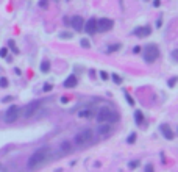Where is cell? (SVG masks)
Here are the masks:
<instances>
[{"label":"cell","instance_id":"obj_1","mask_svg":"<svg viewBox=\"0 0 178 172\" xmlns=\"http://www.w3.org/2000/svg\"><path fill=\"white\" fill-rule=\"evenodd\" d=\"M50 157V150L49 147H41V149H37L34 150L30 158H28V163H27V167L30 169V170H36V169H39L41 166H44L47 160H49Z\"/></svg>","mask_w":178,"mask_h":172},{"label":"cell","instance_id":"obj_2","mask_svg":"<svg viewBox=\"0 0 178 172\" xmlns=\"http://www.w3.org/2000/svg\"><path fill=\"white\" fill-rule=\"evenodd\" d=\"M119 119V116H117V113L116 111H112L111 108H108V106H103V108H100L99 110V113H97V122L99 124H103V122H114V121H117Z\"/></svg>","mask_w":178,"mask_h":172},{"label":"cell","instance_id":"obj_3","mask_svg":"<svg viewBox=\"0 0 178 172\" xmlns=\"http://www.w3.org/2000/svg\"><path fill=\"white\" fill-rule=\"evenodd\" d=\"M142 57L145 60V63H153L158 60L159 57V49L156 44H147L144 47V52H142Z\"/></svg>","mask_w":178,"mask_h":172},{"label":"cell","instance_id":"obj_4","mask_svg":"<svg viewBox=\"0 0 178 172\" xmlns=\"http://www.w3.org/2000/svg\"><path fill=\"white\" fill-rule=\"evenodd\" d=\"M94 138V133H92V130L91 128H86V130H83V131H80V133H77L75 135V144L77 146H86L88 142H91V139Z\"/></svg>","mask_w":178,"mask_h":172},{"label":"cell","instance_id":"obj_5","mask_svg":"<svg viewBox=\"0 0 178 172\" xmlns=\"http://www.w3.org/2000/svg\"><path fill=\"white\" fill-rule=\"evenodd\" d=\"M19 113H21V108H19V106H16V105L9 106L8 110H6V113L3 114V121H5L6 124L16 122V121L19 119Z\"/></svg>","mask_w":178,"mask_h":172},{"label":"cell","instance_id":"obj_6","mask_svg":"<svg viewBox=\"0 0 178 172\" xmlns=\"http://www.w3.org/2000/svg\"><path fill=\"white\" fill-rule=\"evenodd\" d=\"M41 108V102L39 100H34V102H30L27 106H25V110H24V116L25 117H31L37 113V110Z\"/></svg>","mask_w":178,"mask_h":172},{"label":"cell","instance_id":"obj_7","mask_svg":"<svg viewBox=\"0 0 178 172\" xmlns=\"http://www.w3.org/2000/svg\"><path fill=\"white\" fill-rule=\"evenodd\" d=\"M112 27H114V22L108 17H102L100 21H97V31H109Z\"/></svg>","mask_w":178,"mask_h":172},{"label":"cell","instance_id":"obj_8","mask_svg":"<svg viewBox=\"0 0 178 172\" xmlns=\"http://www.w3.org/2000/svg\"><path fill=\"white\" fill-rule=\"evenodd\" d=\"M83 30L86 31L88 34H94L97 31V19L95 17H91V19L83 25Z\"/></svg>","mask_w":178,"mask_h":172},{"label":"cell","instance_id":"obj_9","mask_svg":"<svg viewBox=\"0 0 178 172\" xmlns=\"http://www.w3.org/2000/svg\"><path fill=\"white\" fill-rule=\"evenodd\" d=\"M159 131H161V135H163L166 139H169V141H172V139L175 138V135H173L172 128H170V127H169L167 124H161V127H159Z\"/></svg>","mask_w":178,"mask_h":172},{"label":"cell","instance_id":"obj_10","mask_svg":"<svg viewBox=\"0 0 178 172\" xmlns=\"http://www.w3.org/2000/svg\"><path fill=\"white\" fill-rule=\"evenodd\" d=\"M133 33L138 36V38H147V36H150V33H152V27H148V25L139 27V28H136Z\"/></svg>","mask_w":178,"mask_h":172},{"label":"cell","instance_id":"obj_11","mask_svg":"<svg viewBox=\"0 0 178 172\" xmlns=\"http://www.w3.org/2000/svg\"><path fill=\"white\" fill-rule=\"evenodd\" d=\"M70 25L73 27V30L81 31V30H83V25H84L83 17H81V16H73L72 19H70Z\"/></svg>","mask_w":178,"mask_h":172},{"label":"cell","instance_id":"obj_12","mask_svg":"<svg viewBox=\"0 0 178 172\" xmlns=\"http://www.w3.org/2000/svg\"><path fill=\"white\" fill-rule=\"evenodd\" d=\"M64 88H67V89H70V88H75V86H77L78 85V78L77 77H75V75H69L67 78H66L64 80Z\"/></svg>","mask_w":178,"mask_h":172},{"label":"cell","instance_id":"obj_13","mask_svg":"<svg viewBox=\"0 0 178 172\" xmlns=\"http://www.w3.org/2000/svg\"><path fill=\"white\" fill-rule=\"evenodd\" d=\"M111 131V125L108 124V122H103V124H100V127L97 128V133L100 135V136H106V135Z\"/></svg>","mask_w":178,"mask_h":172},{"label":"cell","instance_id":"obj_14","mask_svg":"<svg viewBox=\"0 0 178 172\" xmlns=\"http://www.w3.org/2000/svg\"><path fill=\"white\" fill-rule=\"evenodd\" d=\"M60 149H61V152H63V153H70V152H72V142H70V141H67V139H64V141L61 142Z\"/></svg>","mask_w":178,"mask_h":172},{"label":"cell","instance_id":"obj_15","mask_svg":"<svg viewBox=\"0 0 178 172\" xmlns=\"http://www.w3.org/2000/svg\"><path fill=\"white\" fill-rule=\"evenodd\" d=\"M92 114H94V111L91 110V108H84V110L78 111V117H83V119H88V117H91Z\"/></svg>","mask_w":178,"mask_h":172},{"label":"cell","instance_id":"obj_16","mask_svg":"<svg viewBox=\"0 0 178 172\" xmlns=\"http://www.w3.org/2000/svg\"><path fill=\"white\" fill-rule=\"evenodd\" d=\"M134 122H136L138 125H141V124L144 122V113L141 111V110L134 111Z\"/></svg>","mask_w":178,"mask_h":172},{"label":"cell","instance_id":"obj_17","mask_svg":"<svg viewBox=\"0 0 178 172\" xmlns=\"http://www.w3.org/2000/svg\"><path fill=\"white\" fill-rule=\"evenodd\" d=\"M122 49L120 44H111V46L106 49V53H114V52H119Z\"/></svg>","mask_w":178,"mask_h":172},{"label":"cell","instance_id":"obj_18","mask_svg":"<svg viewBox=\"0 0 178 172\" xmlns=\"http://www.w3.org/2000/svg\"><path fill=\"white\" fill-rule=\"evenodd\" d=\"M39 69H41V72L47 74V72L50 70V63H49V61H42V63H41V66H39Z\"/></svg>","mask_w":178,"mask_h":172},{"label":"cell","instance_id":"obj_19","mask_svg":"<svg viewBox=\"0 0 178 172\" xmlns=\"http://www.w3.org/2000/svg\"><path fill=\"white\" fill-rule=\"evenodd\" d=\"M8 47L11 49V52H13V53H19V49H17L16 42H14L13 39H9V41H8Z\"/></svg>","mask_w":178,"mask_h":172},{"label":"cell","instance_id":"obj_20","mask_svg":"<svg viewBox=\"0 0 178 172\" xmlns=\"http://www.w3.org/2000/svg\"><path fill=\"white\" fill-rule=\"evenodd\" d=\"M72 33L70 31H61L60 33V39H72Z\"/></svg>","mask_w":178,"mask_h":172},{"label":"cell","instance_id":"obj_21","mask_svg":"<svg viewBox=\"0 0 178 172\" xmlns=\"http://www.w3.org/2000/svg\"><path fill=\"white\" fill-rule=\"evenodd\" d=\"M111 77H112V81H114V83H116V85H120V83H122V81H124V78H122L120 75H117V74H112Z\"/></svg>","mask_w":178,"mask_h":172},{"label":"cell","instance_id":"obj_22","mask_svg":"<svg viewBox=\"0 0 178 172\" xmlns=\"http://www.w3.org/2000/svg\"><path fill=\"white\" fill-rule=\"evenodd\" d=\"M134 141H136V133H130L128 138H127V142L128 144H134Z\"/></svg>","mask_w":178,"mask_h":172},{"label":"cell","instance_id":"obj_23","mask_svg":"<svg viewBox=\"0 0 178 172\" xmlns=\"http://www.w3.org/2000/svg\"><path fill=\"white\" fill-rule=\"evenodd\" d=\"M8 85H9V81H8L6 77H2V78H0V86H2V88H8Z\"/></svg>","mask_w":178,"mask_h":172},{"label":"cell","instance_id":"obj_24","mask_svg":"<svg viewBox=\"0 0 178 172\" xmlns=\"http://www.w3.org/2000/svg\"><path fill=\"white\" fill-rule=\"evenodd\" d=\"M125 99H127V102H128V105H131V106H133V105L136 103V102L133 100V97H131V96H130L128 92H125Z\"/></svg>","mask_w":178,"mask_h":172},{"label":"cell","instance_id":"obj_25","mask_svg":"<svg viewBox=\"0 0 178 172\" xmlns=\"http://www.w3.org/2000/svg\"><path fill=\"white\" fill-rule=\"evenodd\" d=\"M80 44H81V47H84V49H89V47H91V42H89L88 39H81Z\"/></svg>","mask_w":178,"mask_h":172},{"label":"cell","instance_id":"obj_26","mask_svg":"<svg viewBox=\"0 0 178 172\" xmlns=\"http://www.w3.org/2000/svg\"><path fill=\"white\" fill-rule=\"evenodd\" d=\"M6 57H8V49L2 47V49H0V58H6Z\"/></svg>","mask_w":178,"mask_h":172},{"label":"cell","instance_id":"obj_27","mask_svg":"<svg viewBox=\"0 0 178 172\" xmlns=\"http://www.w3.org/2000/svg\"><path fill=\"white\" fill-rule=\"evenodd\" d=\"M176 81H178V77H172L170 80H169V81H167V85H169V86H170V88H173V86H175V83H176Z\"/></svg>","mask_w":178,"mask_h":172},{"label":"cell","instance_id":"obj_28","mask_svg":"<svg viewBox=\"0 0 178 172\" xmlns=\"http://www.w3.org/2000/svg\"><path fill=\"white\" fill-rule=\"evenodd\" d=\"M52 89H53L52 83H45V85H44V88H42V91H44V92H49V91H52Z\"/></svg>","mask_w":178,"mask_h":172},{"label":"cell","instance_id":"obj_29","mask_svg":"<svg viewBox=\"0 0 178 172\" xmlns=\"http://www.w3.org/2000/svg\"><path fill=\"white\" fill-rule=\"evenodd\" d=\"M139 164H141L139 161H131V163H128V167H130V169H136Z\"/></svg>","mask_w":178,"mask_h":172},{"label":"cell","instance_id":"obj_30","mask_svg":"<svg viewBox=\"0 0 178 172\" xmlns=\"http://www.w3.org/2000/svg\"><path fill=\"white\" fill-rule=\"evenodd\" d=\"M100 78H102V80H108V78H109L108 72H105V70H100Z\"/></svg>","mask_w":178,"mask_h":172},{"label":"cell","instance_id":"obj_31","mask_svg":"<svg viewBox=\"0 0 178 172\" xmlns=\"http://www.w3.org/2000/svg\"><path fill=\"white\" fill-rule=\"evenodd\" d=\"M47 5H49V0H39V6L41 8H47Z\"/></svg>","mask_w":178,"mask_h":172},{"label":"cell","instance_id":"obj_32","mask_svg":"<svg viewBox=\"0 0 178 172\" xmlns=\"http://www.w3.org/2000/svg\"><path fill=\"white\" fill-rule=\"evenodd\" d=\"M145 172H155L153 164H145Z\"/></svg>","mask_w":178,"mask_h":172},{"label":"cell","instance_id":"obj_33","mask_svg":"<svg viewBox=\"0 0 178 172\" xmlns=\"http://www.w3.org/2000/svg\"><path fill=\"white\" fill-rule=\"evenodd\" d=\"M11 100H13V97H11V96H6V97H3V100H2V102L6 103V102H11Z\"/></svg>","mask_w":178,"mask_h":172},{"label":"cell","instance_id":"obj_34","mask_svg":"<svg viewBox=\"0 0 178 172\" xmlns=\"http://www.w3.org/2000/svg\"><path fill=\"white\" fill-rule=\"evenodd\" d=\"M159 5H161V0H153V6L155 8H158Z\"/></svg>","mask_w":178,"mask_h":172},{"label":"cell","instance_id":"obj_35","mask_svg":"<svg viewBox=\"0 0 178 172\" xmlns=\"http://www.w3.org/2000/svg\"><path fill=\"white\" fill-rule=\"evenodd\" d=\"M133 53H141V47H139V46H136V47L133 49Z\"/></svg>","mask_w":178,"mask_h":172},{"label":"cell","instance_id":"obj_36","mask_svg":"<svg viewBox=\"0 0 178 172\" xmlns=\"http://www.w3.org/2000/svg\"><path fill=\"white\" fill-rule=\"evenodd\" d=\"M67 102H69L67 97H61V103H67Z\"/></svg>","mask_w":178,"mask_h":172},{"label":"cell","instance_id":"obj_37","mask_svg":"<svg viewBox=\"0 0 178 172\" xmlns=\"http://www.w3.org/2000/svg\"><path fill=\"white\" fill-rule=\"evenodd\" d=\"M56 2H60V0H56Z\"/></svg>","mask_w":178,"mask_h":172}]
</instances>
